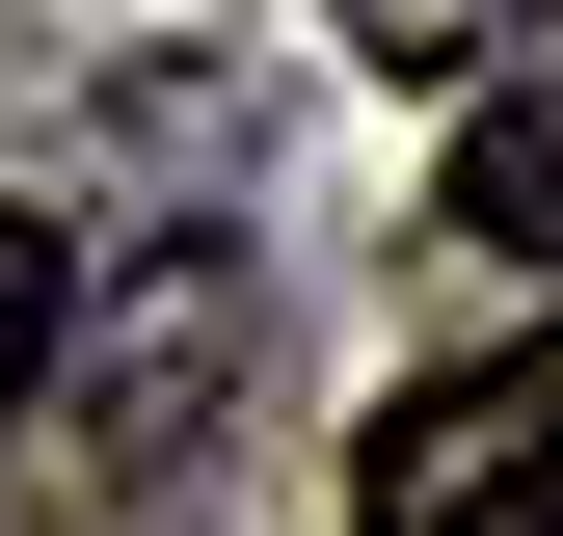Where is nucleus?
I'll return each instance as SVG.
<instances>
[{
  "instance_id": "1",
  "label": "nucleus",
  "mask_w": 563,
  "mask_h": 536,
  "mask_svg": "<svg viewBox=\"0 0 563 536\" xmlns=\"http://www.w3.org/2000/svg\"><path fill=\"white\" fill-rule=\"evenodd\" d=\"M349 536H563V322L402 376L376 429H349Z\"/></svg>"
},
{
  "instance_id": "2",
  "label": "nucleus",
  "mask_w": 563,
  "mask_h": 536,
  "mask_svg": "<svg viewBox=\"0 0 563 536\" xmlns=\"http://www.w3.org/2000/svg\"><path fill=\"white\" fill-rule=\"evenodd\" d=\"M216 349H242V295H216V268H162V295L108 322V376H81V456H108V483L188 429V376H216Z\"/></svg>"
},
{
  "instance_id": "3",
  "label": "nucleus",
  "mask_w": 563,
  "mask_h": 536,
  "mask_svg": "<svg viewBox=\"0 0 563 536\" xmlns=\"http://www.w3.org/2000/svg\"><path fill=\"white\" fill-rule=\"evenodd\" d=\"M456 242H537V268H563V81L456 134Z\"/></svg>"
},
{
  "instance_id": "4",
  "label": "nucleus",
  "mask_w": 563,
  "mask_h": 536,
  "mask_svg": "<svg viewBox=\"0 0 563 536\" xmlns=\"http://www.w3.org/2000/svg\"><path fill=\"white\" fill-rule=\"evenodd\" d=\"M376 81H510V0H349Z\"/></svg>"
},
{
  "instance_id": "5",
  "label": "nucleus",
  "mask_w": 563,
  "mask_h": 536,
  "mask_svg": "<svg viewBox=\"0 0 563 536\" xmlns=\"http://www.w3.org/2000/svg\"><path fill=\"white\" fill-rule=\"evenodd\" d=\"M54 322H81V242H54V215H0V429H27V376H54Z\"/></svg>"
}]
</instances>
